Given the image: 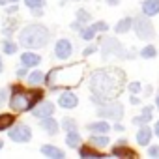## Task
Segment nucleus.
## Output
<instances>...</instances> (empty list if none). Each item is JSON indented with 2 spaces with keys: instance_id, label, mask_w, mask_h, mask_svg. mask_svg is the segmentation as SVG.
<instances>
[{
  "instance_id": "48",
  "label": "nucleus",
  "mask_w": 159,
  "mask_h": 159,
  "mask_svg": "<svg viewBox=\"0 0 159 159\" xmlns=\"http://www.w3.org/2000/svg\"><path fill=\"white\" fill-rule=\"evenodd\" d=\"M4 4H8V0H0V6H4Z\"/></svg>"
},
{
  "instance_id": "9",
  "label": "nucleus",
  "mask_w": 159,
  "mask_h": 159,
  "mask_svg": "<svg viewBox=\"0 0 159 159\" xmlns=\"http://www.w3.org/2000/svg\"><path fill=\"white\" fill-rule=\"evenodd\" d=\"M71 52H73V45H71L69 39L62 38V39L56 41V45H54V54H56V58H60V60H67V58L71 56Z\"/></svg>"
},
{
  "instance_id": "3",
  "label": "nucleus",
  "mask_w": 159,
  "mask_h": 159,
  "mask_svg": "<svg viewBox=\"0 0 159 159\" xmlns=\"http://www.w3.org/2000/svg\"><path fill=\"white\" fill-rule=\"evenodd\" d=\"M41 99H43V92L39 88L25 90L23 86L15 84L10 96V109L13 112H26V111H32Z\"/></svg>"
},
{
  "instance_id": "44",
  "label": "nucleus",
  "mask_w": 159,
  "mask_h": 159,
  "mask_svg": "<svg viewBox=\"0 0 159 159\" xmlns=\"http://www.w3.org/2000/svg\"><path fill=\"white\" fill-rule=\"evenodd\" d=\"M17 75H19V77H23V75H26V66H25L23 69H19V71H17Z\"/></svg>"
},
{
  "instance_id": "37",
  "label": "nucleus",
  "mask_w": 159,
  "mask_h": 159,
  "mask_svg": "<svg viewBox=\"0 0 159 159\" xmlns=\"http://www.w3.org/2000/svg\"><path fill=\"white\" fill-rule=\"evenodd\" d=\"M142 114L153 118V107H152V105H144V107H142Z\"/></svg>"
},
{
  "instance_id": "38",
  "label": "nucleus",
  "mask_w": 159,
  "mask_h": 159,
  "mask_svg": "<svg viewBox=\"0 0 159 159\" xmlns=\"http://www.w3.org/2000/svg\"><path fill=\"white\" fill-rule=\"evenodd\" d=\"M6 99H8V92L2 88V90H0V107H2V105L6 103Z\"/></svg>"
},
{
  "instance_id": "6",
  "label": "nucleus",
  "mask_w": 159,
  "mask_h": 159,
  "mask_svg": "<svg viewBox=\"0 0 159 159\" xmlns=\"http://www.w3.org/2000/svg\"><path fill=\"white\" fill-rule=\"evenodd\" d=\"M99 49H101L103 58H109V56H112V54H116L118 58H124V60L133 58L131 54H127V51L122 47V43H120L118 39H114V38H103Z\"/></svg>"
},
{
  "instance_id": "5",
  "label": "nucleus",
  "mask_w": 159,
  "mask_h": 159,
  "mask_svg": "<svg viewBox=\"0 0 159 159\" xmlns=\"http://www.w3.org/2000/svg\"><path fill=\"white\" fill-rule=\"evenodd\" d=\"M133 30H135L137 38H139V39H142V41L152 39V38H153V34H155V30H153V25H152L150 17H148V15H144V13H140V15H137V17L133 19Z\"/></svg>"
},
{
  "instance_id": "32",
  "label": "nucleus",
  "mask_w": 159,
  "mask_h": 159,
  "mask_svg": "<svg viewBox=\"0 0 159 159\" xmlns=\"http://www.w3.org/2000/svg\"><path fill=\"white\" fill-rule=\"evenodd\" d=\"M127 88H129V92H131V94H140L142 84H140L139 81H133V83H129V84H127Z\"/></svg>"
},
{
  "instance_id": "7",
  "label": "nucleus",
  "mask_w": 159,
  "mask_h": 159,
  "mask_svg": "<svg viewBox=\"0 0 159 159\" xmlns=\"http://www.w3.org/2000/svg\"><path fill=\"white\" fill-rule=\"evenodd\" d=\"M98 114L105 120H112V122H118L122 116H124V105L120 101H107L103 105L98 107Z\"/></svg>"
},
{
  "instance_id": "30",
  "label": "nucleus",
  "mask_w": 159,
  "mask_h": 159,
  "mask_svg": "<svg viewBox=\"0 0 159 159\" xmlns=\"http://www.w3.org/2000/svg\"><path fill=\"white\" fill-rule=\"evenodd\" d=\"M77 19L81 21V23H88L92 17H90V13L86 10H77Z\"/></svg>"
},
{
  "instance_id": "21",
  "label": "nucleus",
  "mask_w": 159,
  "mask_h": 159,
  "mask_svg": "<svg viewBox=\"0 0 159 159\" xmlns=\"http://www.w3.org/2000/svg\"><path fill=\"white\" fill-rule=\"evenodd\" d=\"M79 153H81V157H103V153L99 150H96L94 144L90 146H81L79 148Z\"/></svg>"
},
{
  "instance_id": "45",
  "label": "nucleus",
  "mask_w": 159,
  "mask_h": 159,
  "mask_svg": "<svg viewBox=\"0 0 159 159\" xmlns=\"http://www.w3.org/2000/svg\"><path fill=\"white\" fill-rule=\"evenodd\" d=\"M114 131H124V125L122 124H114Z\"/></svg>"
},
{
  "instance_id": "18",
  "label": "nucleus",
  "mask_w": 159,
  "mask_h": 159,
  "mask_svg": "<svg viewBox=\"0 0 159 159\" xmlns=\"http://www.w3.org/2000/svg\"><path fill=\"white\" fill-rule=\"evenodd\" d=\"M41 153L47 155V157H51V159H64V152H62L60 148L52 146V144H45V146H41Z\"/></svg>"
},
{
  "instance_id": "22",
  "label": "nucleus",
  "mask_w": 159,
  "mask_h": 159,
  "mask_svg": "<svg viewBox=\"0 0 159 159\" xmlns=\"http://www.w3.org/2000/svg\"><path fill=\"white\" fill-rule=\"evenodd\" d=\"M13 124H15V114H10V112H6V114H0V131H6V129H10Z\"/></svg>"
},
{
  "instance_id": "1",
  "label": "nucleus",
  "mask_w": 159,
  "mask_h": 159,
  "mask_svg": "<svg viewBox=\"0 0 159 159\" xmlns=\"http://www.w3.org/2000/svg\"><path fill=\"white\" fill-rule=\"evenodd\" d=\"M124 84V73L118 67L111 69H98L90 77V90L92 94L103 98V99H114L120 96Z\"/></svg>"
},
{
  "instance_id": "4",
  "label": "nucleus",
  "mask_w": 159,
  "mask_h": 159,
  "mask_svg": "<svg viewBox=\"0 0 159 159\" xmlns=\"http://www.w3.org/2000/svg\"><path fill=\"white\" fill-rule=\"evenodd\" d=\"M49 30L43 25H28L19 32V43L25 49H39L49 41Z\"/></svg>"
},
{
  "instance_id": "11",
  "label": "nucleus",
  "mask_w": 159,
  "mask_h": 159,
  "mask_svg": "<svg viewBox=\"0 0 159 159\" xmlns=\"http://www.w3.org/2000/svg\"><path fill=\"white\" fill-rule=\"evenodd\" d=\"M77 103H79V98L73 94V92H62L60 94V98H58V105L62 107V109H75L77 107Z\"/></svg>"
},
{
  "instance_id": "35",
  "label": "nucleus",
  "mask_w": 159,
  "mask_h": 159,
  "mask_svg": "<svg viewBox=\"0 0 159 159\" xmlns=\"http://www.w3.org/2000/svg\"><path fill=\"white\" fill-rule=\"evenodd\" d=\"M8 25H10V26H4V34H6V36H8V34L11 36V32L17 28V23H15V21H10Z\"/></svg>"
},
{
  "instance_id": "40",
  "label": "nucleus",
  "mask_w": 159,
  "mask_h": 159,
  "mask_svg": "<svg viewBox=\"0 0 159 159\" xmlns=\"http://www.w3.org/2000/svg\"><path fill=\"white\" fill-rule=\"evenodd\" d=\"M71 30H79V32H81V30H83V23L77 19V21H75V23L71 25Z\"/></svg>"
},
{
  "instance_id": "31",
  "label": "nucleus",
  "mask_w": 159,
  "mask_h": 159,
  "mask_svg": "<svg viewBox=\"0 0 159 159\" xmlns=\"http://www.w3.org/2000/svg\"><path fill=\"white\" fill-rule=\"evenodd\" d=\"M25 4H26L30 10H36V8H43L45 0H25Z\"/></svg>"
},
{
  "instance_id": "41",
  "label": "nucleus",
  "mask_w": 159,
  "mask_h": 159,
  "mask_svg": "<svg viewBox=\"0 0 159 159\" xmlns=\"http://www.w3.org/2000/svg\"><path fill=\"white\" fill-rule=\"evenodd\" d=\"M17 10H19V8H17V6H15V4H13V6H10V8H8V10H6V11H8V13H15V11H17Z\"/></svg>"
},
{
  "instance_id": "8",
  "label": "nucleus",
  "mask_w": 159,
  "mask_h": 159,
  "mask_svg": "<svg viewBox=\"0 0 159 159\" xmlns=\"http://www.w3.org/2000/svg\"><path fill=\"white\" fill-rule=\"evenodd\" d=\"M10 139L13 142H28L32 139V131L26 124H17L10 127Z\"/></svg>"
},
{
  "instance_id": "14",
  "label": "nucleus",
  "mask_w": 159,
  "mask_h": 159,
  "mask_svg": "<svg viewBox=\"0 0 159 159\" xmlns=\"http://www.w3.org/2000/svg\"><path fill=\"white\" fill-rule=\"evenodd\" d=\"M140 10H142V13L148 15V17L157 15V13H159V0H142Z\"/></svg>"
},
{
  "instance_id": "29",
  "label": "nucleus",
  "mask_w": 159,
  "mask_h": 159,
  "mask_svg": "<svg viewBox=\"0 0 159 159\" xmlns=\"http://www.w3.org/2000/svg\"><path fill=\"white\" fill-rule=\"evenodd\" d=\"M150 120H152V116H146V114L140 112V116H135V118H133V124H135V125H146Z\"/></svg>"
},
{
  "instance_id": "25",
  "label": "nucleus",
  "mask_w": 159,
  "mask_h": 159,
  "mask_svg": "<svg viewBox=\"0 0 159 159\" xmlns=\"http://www.w3.org/2000/svg\"><path fill=\"white\" fill-rule=\"evenodd\" d=\"M96 34H98V30L94 28V25H92V26H84V28L81 30V38H83L84 41H92V39L96 38Z\"/></svg>"
},
{
  "instance_id": "12",
  "label": "nucleus",
  "mask_w": 159,
  "mask_h": 159,
  "mask_svg": "<svg viewBox=\"0 0 159 159\" xmlns=\"http://www.w3.org/2000/svg\"><path fill=\"white\" fill-rule=\"evenodd\" d=\"M86 129H88L90 133H96V135H107L112 127L109 125V122L99 120V122H92V124H88V125H86Z\"/></svg>"
},
{
  "instance_id": "34",
  "label": "nucleus",
  "mask_w": 159,
  "mask_h": 159,
  "mask_svg": "<svg viewBox=\"0 0 159 159\" xmlns=\"http://www.w3.org/2000/svg\"><path fill=\"white\" fill-rule=\"evenodd\" d=\"M148 155L153 159H159V146H150L148 148Z\"/></svg>"
},
{
  "instance_id": "13",
  "label": "nucleus",
  "mask_w": 159,
  "mask_h": 159,
  "mask_svg": "<svg viewBox=\"0 0 159 159\" xmlns=\"http://www.w3.org/2000/svg\"><path fill=\"white\" fill-rule=\"evenodd\" d=\"M112 155H116V157H135L137 153L127 148V142L125 140H118L116 146L112 148Z\"/></svg>"
},
{
  "instance_id": "47",
  "label": "nucleus",
  "mask_w": 159,
  "mask_h": 159,
  "mask_svg": "<svg viewBox=\"0 0 159 159\" xmlns=\"http://www.w3.org/2000/svg\"><path fill=\"white\" fill-rule=\"evenodd\" d=\"M2 69H4V66H2V56H0V73H2Z\"/></svg>"
},
{
  "instance_id": "2",
  "label": "nucleus",
  "mask_w": 159,
  "mask_h": 159,
  "mask_svg": "<svg viewBox=\"0 0 159 159\" xmlns=\"http://www.w3.org/2000/svg\"><path fill=\"white\" fill-rule=\"evenodd\" d=\"M84 75V66L83 64H73L69 67H54L45 75V83L56 90L58 86H77L83 81Z\"/></svg>"
},
{
  "instance_id": "16",
  "label": "nucleus",
  "mask_w": 159,
  "mask_h": 159,
  "mask_svg": "<svg viewBox=\"0 0 159 159\" xmlns=\"http://www.w3.org/2000/svg\"><path fill=\"white\" fill-rule=\"evenodd\" d=\"M152 129L148 127V125H140V129L137 131V144H140V146H148L150 142H152Z\"/></svg>"
},
{
  "instance_id": "15",
  "label": "nucleus",
  "mask_w": 159,
  "mask_h": 159,
  "mask_svg": "<svg viewBox=\"0 0 159 159\" xmlns=\"http://www.w3.org/2000/svg\"><path fill=\"white\" fill-rule=\"evenodd\" d=\"M39 125H41V129H45V133H47V135H56V133H58V127H60V124H58L52 116L41 118Z\"/></svg>"
},
{
  "instance_id": "26",
  "label": "nucleus",
  "mask_w": 159,
  "mask_h": 159,
  "mask_svg": "<svg viewBox=\"0 0 159 159\" xmlns=\"http://www.w3.org/2000/svg\"><path fill=\"white\" fill-rule=\"evenodd\" d=\"M45 81V75L38 69V71H34V73H30V77H28V83L32 84V86H38V84H41Z\"/></svg>"
},
{
  "instance_id": "19",
  "label": "nucleus",
  "mask_w": 159,
  "mask_h": 159,
  "mask_svg": "<svg viewBox=\"0 0 159 159\" xmlns=\"http://www.w3.org/2000/svg\"><path fill=\"white\" fill-rule=\"evenodd\" d=\"M66 144H67L69 148H81L83 139H81V135H79V131H77V129L67 131V135H66Z\"/></svg>"
},
{
  "instance_id": "39",
  "label": "nucleus",
  "mask_w": 159,
  "mask_h": 159,
  "mask_svg": "<svg viewBox=\"0 0 159 159\" xmlns=\"http://www.w3.org/2000/svg\"><path fill=\"white\" fill-rule=\"evenodd\" d=\"M129 103H131V105H140L139 94H131V98H129Z\"/></svg>"
},
{
  "instance_id": "42",
  "label": "nucleus",
  "mask_w": 159,
  "mask_h": 159,
  "mask_svg": "<svg viewBox=\"0 0 159 159\" xmlns=\"http://www.w3.org/2000/svg\"><path fill=\"white\" fill-rule=\"evenodd\" d=\"M153 135H155V137H159V120L155 122V127H153Z\"/></svg>"
},
{
  "instance_id": "27",
  "label": "nucleus",
  "mask_w": 159,
  "mask_h": 159,
  "mask_svg": "<svg viewBox=\"0 0 159 159\" xmlns=\"http://www.w3.org/2000/svg\"><path fill=\"white\" fill-rule=\"evenodd\" d=\"M62 129H66V131H73V129H77V122H75L73 118L66 116V118L62 120Z\"/></svg>"
},
{
  "instance_id": "24",
  "label": "nucleus",
  "mask_w": 159,
  "mask_h": 159,
  "mask_svg": "<svg viewBox=\"0 0 159 159\" xmlns=\"http://www.w3.org/2000/svg\"><path fill=\"white\" fill-rule=\"evenodd\" d=\"M140 58H144V60H150V58H155L157 56V47L155 45H146V47H142L140 49Z\"/></svg>"
},
{
  "instance_id": "36",
  "label": "nucleus",
  "mask_w": 159,
  "mask_h": 159,
  "mask_svg": "<svg viewBox=\"0 0 159 159\" xmlns=\"http://www.w3.org/2000/svg\"><path fill=\"white\" fill-rule=\"evenodd\" d=\"M96 51H98V45H88V47L83 51V54H84V56H90V54H94Z\"/></svg>"
},
{
  "instance_id": "23",
  "label": "nucleus",
  "mask_w": 159,
  "mask_h": 159,
  "mask_svg": "<svg viewBox=\"0 0 159 159\" xmlns=\"http://www.w3.org/2000/svg\"><path fill=\"white\" fill-rule=\"evenodd\" d=\"M90 144H94L96 148H105V146L109 144V137H107V135H96V133H92Z\"/></svg>"
},
{
  "instance_id": "43",
  "label": "nucleus",
  "mask_w": 159,
  "mask_h": 159,
  "mask_svg": "<svg viewBox=\"0 0 159 159\" xmlns=\"http://www.w3.org/2000/svg\"><path fill=\"white\" fill-rule=\"evenodd\" d=\"M107 4L109 6H116V4H120V0H107Z\"/></svg>"
},
{
  "instance_id": "46",
  "label": "nucleus",
  "mask_w": 159,
  "mask_h": 159,
  "mask_svg": "<svg viewBox=\"0 0 159 159\" xmlns=\"http://www.w3.org/2000/svg\"><path fill=\"white\" fill-rule=\"evenodd\" d=\"M155 107L159 109V94H157V98H155Z\"/></svg>"
},
{
  "instance_id": "33",
  "label": "nucleus",
  "mask_w": 159,
  "mask_h": 159,
  "mask_svg": "<svg viewBox=\"0 0 159 159\" xmlns=\"http://www.w3.org/2000/svg\"><path fill=\"white\" fill-rule=\"evenodd\" d=\"M94 28L98 32H105V30H109V25L105 21H98V23H94Z\"/></svg>"
},
{
  "instance_id": "20",
  "label": "nucleus",
  "mask_w": 159,
  "mask_h": 159,
  "mask_svg": "<svg viewBox=\"0 0 159 159\" xmlns=\"http://www.w3.org/2000/svg\"><path fill=\"white\" fill-rule=\"evenodd\" d=\"M131 28H133V19H131V17H124V19H120L118 25L114 26V32H116V34H125V32H129Z\"/></svg>"
},
{
  "instance_id": "10",
  "label": "nucleus",
  "mask_w": 159,
  "mask_h": 159,
  "mask_svg": "<svg viewBox=\"0 0 159 159\" xmlns=\"http://www.w3.org/2000/svg\"><path fill=\"white\" fill-rule=\"evenodd\" d=\"M32 114L36 116V118H47V116H52L54 114V103H51V101H39L34 109H32Z\"/></svg>"
},
{
  "instance_id": "49",
  "label": "nucleus",
  "mask_w": 159,
  "mask_h": 159,
  "mask_svg": "<svg viewBox=\"0 0 159 159\" xmlns=\"http://www.w3.org/2000/svg\"><path fill=\"white\" fill-rule=\"evenodd\" d=\"M0 148H2V140H0Z\"/></svg>"
},
{
  "instance_id": "17",
  "label": "nucleus",
  "mask_w": 159,
  "mask_h": 159,
  "mask_svg": "<svg viewBox=\"0 0 159 159\" xmlns=\"http://www.w3.org/2000/svg\"><path fill=\"white\" fill-rule=\"evenodd\" d=\"M39 62H41V56L36 54V52H23V54H21V64L26 66V67L39 66Z\"/></svg>"
},
{
  "instance_id": "28",
  "label": "nucleus",
  "mask_w": 159,
  "mask_h": 159,
  "mask_svg": "<svg viewBox=\"0 0 159 159\" xmlns=\"http://www.w3.org/2000/svg\"><path fill=\"white\" fill-rule=\"evenodd\" d=\"M2 49H4V54H15L17 45H15L11 39H6V41H4V45H2Z\"/></svg>"
}]
</instances>
